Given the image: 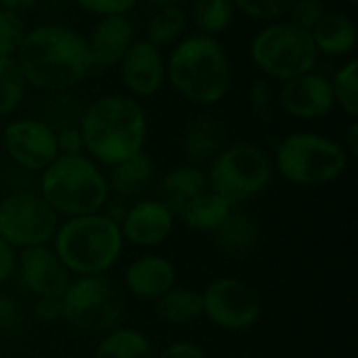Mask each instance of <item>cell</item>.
Instances as JSON below:
<instances>
[{"mask_svg": "<svg viewBox=\"0 0 358 358\" xmlns=\"http://www.w3.org/2000/svg\"><path fill=\"white\" fill-rule=\"evenodd\" d=\"M124 283L134 298L155 302L176 285V266L164 256L147 254L128 264Z\"/></svg>", "mask_w": 358, "mask_h": 358, "instance_id": "2e32d148", "label": "cell"}, {"mask_svg": "<svg viewBox=\"0 0 358 358\" xmlns=\"http://www.w3.org/2000/svg\"><path fill=\"white\" fill-rule=\"evenodd\" d=\"M149 4H153V6H174L176 2H180V0H147Z\"/></svg>", "mask_w": 358, "mask_h": 358, "instance_id": "ee69618b", "label": "cell"}, {"mask_svg": "<svg viewBox=\"0 0 358 358\" xmlns=\"http://www.w3.org/2000/svg\"><path fill=\"white\" fill-rule=\"evenodd\" d=\"M153 180V164L145 153H136L130 159L113 166L109 176V189L120 199L141 197Z\"/></svg>", "mask_w": 358, "mask_h": 358, "instance_id": "44dd1931", "label": "cell"}, {"mask_svg": "<svg viewBox=\"0 0 358 358\" xmlns=\"http://www.w3.org/2000/svg\"><path fill=\"white\" fill-rule=\"evenodd\" d=\"M153 358H208L201 346L193 344V342H176L168 348H164L159 355Z\"/></svg>", "mask_w": 358, "mask_h": 358, "instance_id": "f35d334b", "label": "cell"}, {"mask_svg": "<svg viewBox=\"0 0 358 358\" xmlns=\"http://www.w3.org/2000/svg\"><path fill=\"white\" fill-rule=\"evenodd\" d=\"M84 149L105 166H117L141 153L147 132L143 109L126 96L99 99L80 124Z\"/></svg>", "mask_w": 358, "mask_h": 358, "instance_id": "7a4b0ae2", "label": "cell"}, {"mask_svg": "<svg viewBox=\"0 0 358 358\" xmlns=\"http://www.w3.org/2000/svg\"><path fill=\"white\" fill-rule=\"evenodd\" d=\"M40 195L67 218L96 214L109 199V185L101 170L84 155H57L40 178Z\"/></svg>", "mask_w": 358, "mask_h": 358, "instance_id": "277c9868", "label": "cell"}, {"mask_svg": "<svg viewBox=\"0 0 358 358\" xmlns=\"http://www.w3.org/2000/svg\"><path fill=\"white\" fill-rule=\"evenodd\" d=\"M172 86L195 103H216L231 80L222 48L208 36L189 38L170 57Z\"/></svg>", "mask_w": 358, "mask_h": 358, "instance_id": "5b68a950", "label": "cell"}, {"mask_svg": "<svg viewBox=\"0 0 358 358\" xmlns=\"http://www.w3.org/2000/svg\"><path fill=\"white\" fill-rule=\"evenodd\" d=\"M155 315L168 325H189L203 315L201 294L189 287H172L155 300Z\"/></svg>", "mask_w": 358, "mask_h": 358, "instance_id": "603a6c76", "label": "cell"}, {"mask_svg": "<svg viewBox=\"0 0 358 358\" xmlns=\"http://www.w3.org/2000/svg\"><path fill=\"white\" fill-rule=\"evenodd\" d=\"M63 321L84 334H109L117 329L126 313L122 287L107 275H82L71 279L61 298Z\"/></svg>", "mask_w": 358, "mask_h": 358, "instance_id": "8992f818", "label": "cell"}, {"mask_svg": "<svg viewBox=\"0 0 358 358\" xmlns=\"http://www.w3.org/2000/svg\"><path fill=\"white\" fill-rule=\"evenodd\" d=\"M23 19L13 10H0V57H10L17 52L25 38Z\"/></svg>", "mask_w": 358, "mask_h": 358, "instance_id": "1f68e13d", "label": "cell"}, {"mask_svg": "<svg viewBox=\"0 0 358 358\" xmlns=\"http://www.w3.org/2000/svg\"><path fill=\"white\" fill-rule=\"evenodd\" d=\"M350 2H358V0H350Z\"/></svg>", "mask_w": 358, "mask_h": 358, "instance_id": "f6af8a7d", "label": "cell"}, {"mask_svg": "<svg viewBox=\"0 0 358 358\" xmlns=\"http://www.w3.org/2000/svg\"><path fill=\"white\" fill-rule=\"evenodd\" d=\"M23 73L13 57H0V117L10 113L23 96Z\"/></svg>", "mask_w": 358, "mask_h": 358, "instance_id": "4316f807", "label": "cell"}, {"mask_svg": "<svg viewBox=\"0 0 358 358\" xmlns=\"http://www.w3.org/2000/svg\"><path fill=\"white\" fill-rule=\"evenodd\" d=\"M0 4L4 6V10H13V13H17V10H25V8H29V6L34 4V0H0Z\"/></svg>", "mask_w": 358, "mask_h": 358, "instance_id": "b9f144b4", "label": "cell"}, {"mask_svg": "<svg viewBox=\"0 0 358 358\" xmlns=\"http://www.w3.org/2000/svg\"><path fill=\"white\" fill-rule=\"evenodd\" d=\"M130 23L122 15H107L94 29L92 40L88 44L92 65L105 67L124 59L130 46Z\"/></svg>", "mask_w": 358, "mask_h": 358, "instance_id": "ac0fdd59", "label": "cell"}, {"mask_svg": "<svg viewBox=\"0 0 358 358\" xmlns=\"http://www.w3.org/2000/svg\"><path fill=\"white\" fill-rule=\"evenodd\" d=\"M57 227V214L40 193L15 191L0 199V239L13 250L48 245Z\"/></svg>", "mask_w": 358, "mask_h": 358, "instance_id": "30bf717a", "label": "cell"}, {"mask_svg": "<svg viewBox=\"0 0 358 358\" xmlns=\"http://www.w3.org/2000/svg\"><path fill=\"white\" fill-rule=\"evenodd\" d=\"M233 17L231 0H197L195 2V21L197 27L206 34L222 31Z\"/></svg>", "mask_w": 358, "mask_h": 358, "instance_id": "f1b7e54d", "label": "cell"}, {"mask_svg": "<svg viewBox=\"0 0 358 358\" xmlns=\"http://www.w3.org/2000/svg\"><path fill=\"white\" fill-rule=\"evenodd\" d=\"M268 105H271V90L264 82H258L252 88V107L258 115H266Z\"/></svg>", "mask_w": 358, "mask_h": 358, "instance_id": "60d3db41", "label": "cell"}, {"mask_svg": "<svg viewBox=\"0 0 358 358\" xmlns=\"http://www.w3.org/2000/svg\"><path fill=\"white\" fill-rule=\"evenodd\" d=\"M252 57L268 76L292 80L308 73L317 61L313 34L294 23H281L264 29L252 46Z\"/></svg>", "mask_w": 358, "mask_h": 358, "instance_id": "9c48e42d", "label": "cell"}, {"mask_svg": "<svg viewBox=\"0 0 358 358\" xmlns=\"http://www.w3.org/2000/svg\"><path fill=\"white\" fill-rule=\"evenodd\" d=\"M122 76L128 88L141 96L153 94L164 82V63L157 48L149 42L128 46L122 59Z\"/></svg>", "mask_w": 358, "mask_h": 358, "instance_id": "e0dca14e", "label": "cell"}, {"mask_svg": "<svg viewBox=\"0 0 358 358\" xmlns=\"http://www.w3.org/2000/svg\"><path fill=\"white\" fill-rule=\"evenodd\" d=\"M44 124L50 130H63V128H78L82 124L84 111L80 103L73 96H48L44 105Z\"/></svg>", "mask_w": 358, "mask_h": 358, "instance_id": "83f0119b", "label": "cell"}, {"mask_svg": "<svg viewBox=\"0 0 358 358\" xmlns=\"http://www.w3.org/2000/svg\"><path fill=\"white\" fill-rule=\"evenodd\" d=\"M346 151L319 134H292L277 149V168L294 185L317 187L340 178L346 170Z\"/></svg>", "mask_w": 358, "mask_h": 358, "instance_id": "52a82bcc", "label": "cell"}, {"mask_svg": "<svg viewBox=\"0 0 358 358\" xmlns=\"http://www.w3.org/2000/svg\"><path fill=\"white\" fill-rule=\"evenodd\" d=\"M34 319L40 321V323H52V321H57V319H63L61 300L36 298V304H34Z\"/></svg>", "mask_w": 358, "mask_h": 358, "instance_id": "74e56055", "label": "cell"}, {"mask_svg": "<svg viewBox=\"0 0 358 358\" xmlns=\"http://www.w3.org/2000/svg\"><path fill=\"white\" fill-rule=\"evenodd\" d=\"M185 29V13L176 6H164L149 23V44H168Z\"/></svg>", "mask_w": 358, "mask_h": 358, "instance_id": "f546056e", "label": "cell"}, {"mask_svg": "<svg viewBox=\"0 0 358 358\" xmlns=\"http://www.w3.org/2000/svg\"><path fill=\"white\" fill-rule=\"evenodd\" d=\"M55 136H57L59 155H80V151L84 149L80 128H63V130L55 132Z\"/></svg>", "mask_w": 358, "mask_h": 358, "instance_id": "d590c367", "label": "cell"}, {"mask_svg": "<svg viewBox=\"0 0 358 358\" xmlns=\"http://www.w3.org/2000/svg\"><path fill=\"white\" fill-rule=\"evenodd\" d=\"M21 310L17 306V302L8 296L0 294V336L4 334H13L21 327Z\"/></svg>", "mask_w": 358, "mask_h": 358, "instance_id": "e575fe53", "label": "cell"}, {"mask_svg": "<svg viewBox=\"0 0 358 358\" xmlns=\"http://www.w3.org/2000/svg\"><path fill=\"white\" fill-rule=\"evenodd\" d=\"M15 271H17V254L6 241L0 239V285L6 283Z\"/></svg>", "mask_w": 358, "mask_h": 358, "instance_id": "ab89813d", "label": "cell"}, {"mask_svg": "<svg viewBox=\"0 0 358 358\" xmlns=\"http://www.w3.org/2000/svg\"><path fill=\"white\" fill-rule=\"evenodd\" d=\"M273 178L271 159L256 145H233L222 149L210 168L208 185L227 201L241 203L260 195Z\"/></svg>", "mask_w": 358, "mask_h": 358, "instance_id": "ba28073f", "label": "cell"}, {"mask_svg": "<svg viewBox=\"0 0 358 358\" xmlns=\"http://www.w3.org/2000/svg\"><path fill=\"white\" fill-rule=\"evenodd\" d=\"M334 99H338V103L342 105V109L357 117L358 115V63L350 61L338 76L336 82L331 86Z\"/></svg>", "mask_w": 358, "mask_h": 358, "instance_id": "4dcf8cb0", "label": "cell"}, {"mask_svg": "<svg viewBox=\"0 0 358 358\" xmlns=\"http://www.w3.org/2000/svg\"><path fill=\"white\" fill-rule=\"evenodd\" d=\"M153 346L149 338L136 329L117 327L109 331L94 350L92 358H153Z\"/></svg>", "mask_w": 358, "mask_h": 358, "instance_id": "d4e9b609", "label": "cell"}, {"mask_svg": "<svg viewBox=\"0 0 358 358\" xmlns=\"http://www.w3.org/2000/svg\"><path fill=\"white\" fill-rule=\"evenodd\" d=\"M294 8V25L300 29H315V25L323 19V6L319 0H296Z\"/></svg>", "mask_w": 358, "mask_h": 358, "instance_id": "836d02e7", "label": "cell"}, {"mask_svg": "<svg viewBox=\"0 0 358 358\" xmlns=\"http://www.w3.org/2000/svg\"><path fill=\"white\" fill-rule=\"evenodd\" d=\"M224 130L214 120L195 122L185 136V153L191 162H208L214 159L222 151Z\"/></svg>", "mask_w": 358, "mask_h": 358, "instance_id": "484cf974", "label": "cell"}, {"mask_svg": "<svg viewBox=\"0 0 358 358\" xmlns=\"http://www.w3.org/2000/svg\"><path fill=\"white\" fill-rule=\"evenodd\" d=\"M55 252L71 275H105L115 266L124 250L120 220L109 214L67 218L52 237Z\"/></svg>", "mask_w": 358, "mask_h": 358, "instance_id": "3957f363", "label": "cell"}, {"mask_svg": "<svg viewBox=\"0 0 358 358\" xmlns=\"http://www.w3.org/2000/svg\"><path fill=\"white\" fill-rule=\"evenodd\" d=\"M281 103L296 117H304V120L321 117L334 105L331 84L315 73L296 76L287 80V84L283 86Z\"/></svg>", "mask_w": 358, "mask_h": 358, "instance_id": "9a60e30c", "label": "cell"}, {"mask_svg": "<svg viewBox=\"0 0 358 358\" xmlns=\"http://www.w3.org/2000/svg\"><path fill=\"white\" fill-rule=\"evenodd\" d=\"M237 6L256 19H275L292 10L296 0H235Z\"/></svg>", "mask_w": 358, "mask_h": 358, "instance_id": "d6a6232c", "label": "cell"}, {"mask_svg": "<svg viewBox=\"0 0 358 358\" xmlns=\"http://www.w3.org/2000/svg\"><path fill=\"white\" fill-rule=\"evenodd\" d=\"M157 201L164 203L174 216H178L195 197L208 191V178L199 168L182 166L168 172L159 182Z\"/></svg>", "mask_w": 358, "mask_h": 358, "instance_id": "d6986e66", "label": "cell"}, {"mask_svg": "<svg viewBox=\"0 0 358 358\" xmlns=\"http://www.w3.org/2000/svg\"><path fill=\"white\" fill-rule=\"evenodd\" d=\"M235 206L220 197L214 191H206L199 197H195L180 214L178 218L187 224V229L197 233H214L222 220L231 214Z\"/></svg>", "mask_w": 358, "mask_h": 358, "instance_id": "7402d4cb", "label": "cell"}, {"mask_svg": "<svg viewBox=\"0 0 358 358\" xmlns=\"http://www.w3.org/2000/svg\"><path fill=\"white\" fill-rule=\"evenodd\" d=\"M348 151H350V155L352 157H357L358 155V124L355 122L352 126H350V130H348Z\"/></svg>", "mask_w": 358, "mask_h": 358, "instance_id": "7bdbcfd3", "label": "cell"}, {"mask_svg": "<svg viewBox=\"0 0 358 358\" xmlns=\"http://www.w3.org/2000/svg\"><path fill=\"white\" fill-rule=\"evenodd\" d=\"M174 218L157 199H141L124 212L120 220L122 237L136 248H157L172 235Z\"/></svg>", "mask_w": 358, "mask_h": 358, "instance_id": "5bb4252c", "label": "cell"}, {"mask_svg": "<svg viewBox=\"0 0 358 358\" xmlns=\"http://www.w3.org/2000/svg\"><path fill=\"white\" fill-rule=\"evenodd\" d=\"M4 147L10 159L29 172L44 170L57 155V136L40 120L13 122L4 132Z\"/></svg>", "mask_w": 358, "mask_h": 358, "instance_id": "4fadbf2b", "label": "cell"}, {"mask_svg": "<svg viewBox=\"0 0 358 358\" xmlns=\"http://www.w3.org/2000/svg\"><path fill=\"white\" fill-rule=\"evenodd\" d=\"M17 271L25 289L36 298L61 300L73 279L69 268L48 245L21 250V256H17Z\"/></svg>", "mask_w": 358, "mask_h": 358, "instance_id": "7c38bea8", "label": "cell"}, {"mask_svg": "<svg viewBox=\"0 0 358 358\" xmlns=\"http://www.w3.org/2000/svg\"><path fill=\"white\" fill-rule=\"evenodd\" d=\"M201 306L203 317L227 331L250 329L262 317V296L237 277L214 279L201 292Z\"/></svg>", "mask_w": 358, "mask_h": 358, "instance_id": "8fae6325", "label": "cell"}, {"mask_svg": "<svg viewBox=\"0 0 358 358\" xmlns=\"http://www.w3.org/2000/svg\"><path fill=\"white\" fill-rule=\"evenodd\" d=\"M136 0H78L80 6L99 15H122L126 13Z\"/></svg>", "mask_w": 358, "mask_h": 358, "instance_id": "8d00e7d4", "label": "cell"}, {"mask_svg": "<svg viewBox=\"0 0 358 358\" xmlns=\"http://www.w3.org/2000/svg\"><path fill=\"white\" fill-rule=\"evenodd\" d=\"M15 61L23 78L44 90L71 88L92 67L88 42L63 25L29 31L19 44Z\"/></svg>", "mask_w": 358, "mask_h": 358, "instance_id": "6da1fadb", "label": "cell"}, {"mask_svg": "<svg viewBox=\"0 0 358 358\" xmlns=\"http://www.w3.org/2000/svg\"><path fill=\"white\" fill-rule=\"evenodd\" d=\"M216 239V245L235 258H243L252 254L260 243V227L258 222L239 210H231V214L222 220V224L212 233Z\"/></svg>", "mask_w": 358, "mask_h": 358, "instance_id": "ffe728a7", "label": "cell"}, {"mask_svg": "<svg viewBox=\"0 0 358 358\" xmlns=\"http://www.w3.org/2000/svg\"><path fill=\"white\" fill-rule=\"evenodd\" d=\"M315 46L329 52V55H344L355 48L357 42V27L344 15H323V19L310 31Z\"/></svg>", "mask_w": 358, "mask_h": 358, "instance_id": "cb8c5ba5", "label": "cell"}]
</instances>
